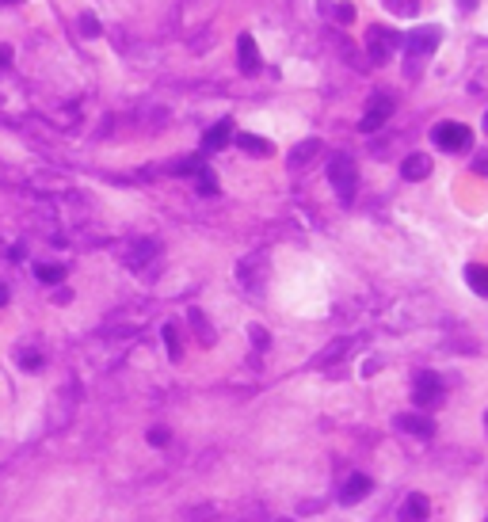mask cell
Here are the masks:
<instances>
[{
	"label": "cell",
	"instance_id": "cell-1",
	"mask_svg": "<svg viewBox=\"0 0 488 522\" xmlns=\"http://www.w3.org/2000/svg\"><path fill=\"white\" fill-rule=\"evenodd\" d=\"M328 183L336 187V195H339V202H343V206L355 202V191H359V168H355V160H351L348 153H336V156L328 160Z\"/></svg>",
	"mask_w": 488,
	"mask_h": 522
},
{
	"label": "cell",
	"instance_id": "cell-2",
	"mask_svg": "<svg viewBox=\"0 0 488 522\" xmlns=\"http://www.w3.org/2000/svg\"><path fill=\"white\" fill-rule=\"evenodd\" d=\"M237 278H240V286H244L252 297H259L264 294V278H267V255L264 252L244 255V260L237 263Z\"/></svg>",
	"mask_w": 488,
	"mask_h": 522
},
{
	"label": "cell",
	"instance_id": "cell-3",
	"mask_svg": "<svg viewBox=\"0 0 488 522\" xmlns=\"http://www.w3.org/2000/svg\"><path fill=\"white\" fill-rule=\"evenodd\" d=\"M431 138H435V145L443 149V153H462V149H469L473 134L465 123H438L435 130H431Z\"/></svg>",
	"mask_w": 488,
	"mask_h": 522
},
{
	"label": "cell",
	"instance_id": "cell-4",
	"mask_svg": "<svg viewBox=\"0 0 488 522\" xmlns=\"http://www.w3.org/2000/svg\"><path fill=\"white\" fill-rule=\"evenodd\" d=\"M401 42H405V34L385 31V27H370V31H366V50H370V61H378V65H385Z\"/></svg>",
	"mask_w": 488,
	"mask_h": 522
},
{
	"label": "cell",
	"instance_id": "cell-5",
	"mask_svg": "<svg viewBox=\"0 0 488 522\" xmlns=\"http://www.w3.org/2000/svg\"><path fill=\"white\" fill-rule=\"evenodd\" d=\"M412 400L420 404V408H435L438 400H443V382H438V374H431V370H423V374H416V385H412Z\"/></svg>",
	"mask_w": 488,
	"mask_h": 522
},
{
	"label": "cell",
	"instance_id": "cell-6",
	"mask_svg": "<svg viewBox=\"0 0 488 522\" xmlns=\"http://www.w3.org/2000/svg\"><path fill=\"white\" fill-rule=\"evenodd\" d=\"M438 39H443L438 27H416L412 34H405L401 46H408V54H412V57H431V54H435V46H438Z\"/></svg>",
	"mask_w": 488,
	"mask_h": 522
},
{
	"label": "cell",
	"instance_id": "cell-7",
	"mask_svg": "<svg viewBox=\"0 0 488 522\" xmlns=\"http://www.w3.org/2000/svg\"><path fill=\"white\" fill-rule=\"evenodd\" d=\"M393 107H397V103H393V96L378 92V96L366 103V114H363V123H359V126H363V134H374V130H378V126L385 123L389 114H393Z\"/></svg>",
	"mask_w": 488,
	"mask_h": 522
},
{
	"label": "cell",
	"instance_id": "cell-8",
	"mask_svg": "<svg viewBox=\"0 0 488 522\" xmlns=\"http://www.w3.org/2000/svg\"><path fill=\"white\" fill-rule=\"evenodd\" d=\"M393 427H397V431L416 435V439H431V435H435V419H431V416H416V412H401V416L393 419Z\"/></svg>",
	"mask_w": 488,
	"mask_h": 522
},
{
	"label": "cell",
	"instance_id": "cell-9",
	"mask_svg": "<svg viewBox=\"0 0 488 522\" xmlns=\"http://www.w3.org/2000/svg\"><path fill=\"white\" fill-rule=\"evenodd\" d=\"M401 176H405L408 183L427 180V176H431V156H427V153H412V156H405V164H401Z\"/></svg>",
	"mask_w": 488,
	"mask_h": 522
},
{
	"label": "cell",
	"instance_id": "cell-10",
	"mask_svg": "<svg viewBox=\"0 0 488 522\" xmlns=\"http://www.w3.org/2000/svg\"><path fill=\"white\" fill-rule=\"evenodd\" d=\"M237 61L244 73H256L259 69V50H256V39L252 34H240L237 39Z\"/></svg>",
	"mask_w": 488,
	"mask_h": 522
},
{
	"label": "cell",
	"instance_id": "cell-11",
	"mask_svg": "<svg viewBox=\"0 0 488 522\" xmlns=\"http://www.w3.org/2000/svg\"><path fill=\"white\" fill-rule=\"evenodd\" d=\"M366 492H370V481H366L363 473H355V477H348V484H343V488H339V503L351 507V503H359Z\"/></svg>",
	"mask_w": 488,
	"mask_h": 522
},
{
	"label": "cell",
	"instance_id": "cell-12",
	"mask_svg": "<svg viewBox=\"0 0 488 522\" xmlns=\"http://www.w3.org/2000/svg\"><path fill=\"white\" fill-rule=\"evenodd\" d=\"M401 519L405 522H427V496L412 492V496L405 499V507H401Z\"/></svg>",
	"mask_w": 488,
	"mask_h": 522
},
{
	"label": "cell",
	"instance_id": "cell-13",
	"mask_svg": "<svg viewBox=\"0 0 488 522\" xmlns=\"http://www.w3.org/2000/svg\"><path fill=\"white\" fill-rule=\"evenodd\" d=\"M229 138H233V123H229V118H222V123H214L206 130L202 145H206V149H222V145H229Z\"/></svg>",
	"mask_w": 488,
	"mask_h": 522
},
{
	"label": "cell",
	"instance_id": "cell-14",
	"mask_svg": "<svg viewBox=\"0 0 488 522\" xmlns=\"http://www.w3.org/2000/svg\"><path fill=\"white\" fill-rule=\"evenodd\" d=\"M317 153H321V141H317V138H309V141H301V145H298V149H294V153H290V168L298 171V168H301V164H309V160H313V156H317Z\"/></svg>",
	"mask_w": 488,
	"mask_h": 522
},
{
	"label": "cell",
	"instance_id": "cell-15",
	"mask_svg": "<svg viewBox=\"0 0 488 522\" xmlns=\"http://www.w3.org/2000/svg\"><path fill=\"white\" fill-rule=\"evenodd\" d=\"M465 282L473 286V294L488 297V267H477V263H473V267L465 271Z\"/></svg>",
	"mask_w": 488,
	"mask_h": 522
},
{
	"label": "cell",
	"instance_id": "cell-16",
	"mask_svg": "<svg viewBox=\"0 0 488 522\" xmlns=\"http://www.w3.org/2000/svg\"><path fill=\"white\" fill-rule=\"evenodd\" d=\"M237 145L244 149V153H252V156H267V153H271V145H267L264 138H256V134H240Z\"/></svg>",
	"mask_w": 488,
	"mask_h": 522
},
{
	"label": "cell",
	"instance_id": "cell-17",
	"mask_svg": "<svg viewBox=\"0 0 488 522\" xmlns=\"http://www.w3.org/2000/svg\"><path fill=\"white\" fill-rule=\"evenodd\" d=\"M34 275H39V282L58 286L61 278H65V267H58V263H39V267H34Z\"/></svg>",
	"mask_w": 488,
	"mask_h": 522
},
{
	"label": "cell",
	"instance_id": "cell-18",
	"mask_svg": "<svg viewBox=\"0 0 488 522\" xmlns=\"http://www.w3.org/2000/svg\"><path fill=\"white\" fill-rule=\"evenodd\" d=\"M165 343H168V359L180 362L183 359V347H180V328H176V324H165Z\"/></svg>",
	"mask_w": 488,
	"mask_h": 522
},
{
	"label": "cell",
	"instance_id": "cell-19",
	"mask_svg": "<svg viewBox=\"0 0 488 522\" xmlns=\"http://www.w3.org/2000/svg\"><path fill=\"white\" fill-rule=\"evenodd\" d=\"M199 191L202 195H218V176L210 168H199Z\"/></svg>",
	"mask_w": 488,
	"mask_h": 522
},
{
	"label": "cell",
	"instance_id": "cell-20",
	"mask_svg": "<svg viewBox=\"0 0 488 522\" xmlns=\"http://www.w3.org/2000/svg\"><path fill=\"white\" fill-rule=\"evenodd\" d=\"M191 324H195V332L202 335V343H214V332L206 328V317H202L199 309H191Z\"/></svg>",
	"mask_w": 488,
	"mask_h": 522
},
{
	"label": "cell",
	"instance_id": "cell-21",
	"mask_svg": "<svg viewBox=\"0 0 488 522\" xmlns=\"http://www.w3.org/2000/svg\"><path fill=\"white\" fill-rule=\"evenodd\" d=\"M343 355H348V340H336L328 351L321 355V366H324V362H332V359H343Z\"/></svg>",
	"mask_w": 488,
	"mask_h": 522
},
{
	"label": "cell",
	"instance_id": "cell-22",
	"mask_svg": "<svg viewBox=\"0 0 488 522\" xmlns=\"http://www.w3.org/2000/svg\"><path fill=\"white\" fill-rule=\"evenodd\" d=\"M103 27L96 23V16H81V34H88V39H96V34H100Z\"/></svg>",
	"mask_w": 488,
	"mask_h": 522
},
{
	"label": "cell",
	"instance_id": "cell-23",
	"mask_svg": "<svg viewBox=\"0 0 488 522\" xmlns=\"http://www.w3.org/2000/svg\"><path fill=\"white\" fill-rule=\"evenodd\" d=\"M252 340H256V347H259V351H267V347H271V335H267L264 328H252Z\"/></svg>",
	"mask_w": 488,
	"mask_h": 522
},
{
	"label": "cell",
	"instance_id": "cell-24",
	"mask_svg": "<svg viewBox=\"0 0 488 522\" xmlns=\"http://www.w3.org/2000/svg\"><path fill=\"white\" fill-rule=\"evenodd\" d=\"M336 19L339 23H351V19H355V8H351V4H336Z\"/></svg>",
	"mask_w": 488,
	"mask_h": 522
},
{
	"label": "cell",
	"instance_id": "cell-25",
	"mask_svg": "<svg viewBox=\"0 0 488 522\" xmlns=\"http://www.w3.org/2000/svg\"><path fill=\"white\" fill-rule=\"evenodd\" d=\"M149 442H153V446H168V431H165V427H153Z\"/></svg>",
	"mask_w": 488,
	"mask_h": 522
},
{
	"label": "cell",
	"instance_id": "cell-26",
	"mask_svg": "<svg viewBox=\"0 0 488 522\" xmlns=\"http://www.w3.org/2000/svg\"><path fill=\"white\" fill-rule=\"evenodd\" d=\"M473 171H477V176H488V149H485V153H477V160H473Z\"/></svg>",
	"mask_w": 488,
	"mask_h": 522
},
{
	"label": "cell",
	"instance_id": "cell-27",
	"mask_svg": "<svg viewBox=\"0 0 488 522\" xmlns=\"http://www.w3.org/2000/svg\"><path fill=\"white\" fill-rule=\"evenodd\" d=\"M19 362H23L27 370H39V355H34V351H23V355H19Z\"/></svg>",
	"mask_w": 488,
	"mask_h": 522
},
{
	"label": "cell",
	"instance_id": "cell-28",
	"mask_svg": "<svg viewBox=\"0 0 488 522\" xmlns=\"http://www.w3.org/2000/svg\"><path fill=\"white\" fill-rule=\"evenodd\" d=\"M454 4H458L462 12H473V8H477V0H454Z\"/></svg>",
	"mask_w": 488,
	"mask_h": 522
},
{
	"label": "cell",
	"instance_id": "cell-29",
	"mask_svg": "<svg viewBox=\"0 0 488 522\" xmlns=\"http://www.w3.org/2000/svg\"><path fill=\"white\" fill-rule=\"evenodd\" d=\"M4 302H8V286L0 282V305H4Z\"/></svg>",
	"mask_w": 488,
	"mask_h": 522
},
{
	"label": "cell",
	"instance_id": "cell-30",
	"mask_svg": "<svg viewBox=\"0 0 488 522\" xmlns=\"http://www.w3.org/2000/svg\"><path fill=\"white\" fill-rule=\"evenodd\" d=\"M4 61H8V54H4V50H0V65H4Z\"/></svg>",
	"mask_w": 488,
	"mask_h": 522
},
{
	"label": "cell",
	"instance_id": "cell-31",
	"mask_svg": "<svg viewBox=\"0 0 488 522\" xmlns=\"http://www.w3.org/2000/svg\"><path fill=\"white\" fill-rule=\"evenodd\" d=\"M485 427H488V412H485Z\"/></svg>",
	"mask_w": 488,
	"mask_h": 522
},
{
	"label": "cell",
	"instance_id": "cell-32",
	"mask_svg": "<svg viewBox=\"0 0 488 522\" xmlns=\"http://www.w3.org/2000/svg\"><path fill=\"white\" fill-rule=\"evenodd\" d=\"M279 522H290V519H279Z\"/></svg>",
	"mask_w": 488,
	"mask_h": 522
},
{
	"label": "cell",
	"instance_id": "cell-33",
	"mask_svg": "<svg viewBox=\"0 0 488 522\" xmlns=\"http://www.w3.org/2000/svg\"><path fill=\"white\" fill-rule=\"evenodd\" d=\"M485 123H488V118H485Z\"/></svg>",
	"mask_w": 488,
	"mask_h": 522
},
{
	"label": "cell",
	"instance_id": "cell-34",
	"mask_svg": "<svg viewBox=\"0 0 488 522\" xmlns=\"http://www.w3.org/2000/svg\"><path fill=\"white\" fill-rule=\"evenodd\" d=\"M485 522H488V519H485Z\"/></svg>",
	"mask_w": 488,
	"mask_h": 522
}]
</instances>
